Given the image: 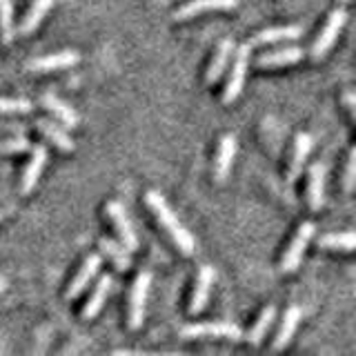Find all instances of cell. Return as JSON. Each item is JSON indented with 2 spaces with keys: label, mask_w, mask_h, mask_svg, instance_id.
Wrapping results in <instances>:
<instances>
[{
  "label": "cell",
  "mask_w": 356,
  "mask_h": 356,
  "mask_svg": "<svg viewBox=\"0 0 356 356\" xmlns=\"http://www.w3.org/2000/svg\"><path fill=\"white\" fill-rule=\"evenodd\" d=\"M145 200H147L149 209L156 214V218H159L161 227L170 234L172 241L176 243V248L181 250L185 256H192L196 252V241L192 236V232H189L181 220H178V216L172 211V207L167 205V200L159 194V192H147V196H145Z\"/></svg>",
  "instance_id": "cell-1"
},
{
  "label": "cell",
  "mask_w": 356,
  "mask_h": 356,
  "mask_svg": "<svg viewBox=\"0 0 356 356\" xmlns=\"http://www.w3.org/2000/svg\"><path fill=\"white\" fill-rule=\"evenodd\" d=\"M181 337L192 341V339H232L238 341L243 332L238 325H234L229 321H218V323H198V325H185L181 330Z\"/></svg>",
  "instance_id": "cell-2"
},
{
  "label": "cell",
  "mask_w": 356,
  "mask_h": 356,
  "mask_svg": "<svg viewBox=\"0 0 356 356\" xmlns=\"http://www.w3.org/2000/svg\"><path fill=\"white\" fill-rule=\"evenodd\" d=\"M345 22H348V11H345L343 7H337L330 14L327 22H325V27L321 29L318 33V38L314 42V47H312V58L314 60H321L323 56H325L332 47H334V42H337L339 38V33L341 29L345 27Z\"/></svg>",
  "instance_id": "cell-3"
},
{
  "label": "cell",
  "mask_w": 356,
  "mask_h": 356,
  "mask_svg": "<svg viewBox=\"0 0 356 356\" xmlns=\"http://www.w3.org/2000/svg\"><path fill=\"white\" fill-rule=\"evenodd\" d=\"M234 63H232V72L227 78V87L225 94H222V103H232L241 96V89L245 85V76H248V67H250V42L241 44L238 49H234Z\"/></svg>",
  "instance_id": "cell-4"
},
{
  "label": "cell",
  "mask_w": 356,
  "mask_h": 356,
  "mask_svg": "<svg viewBox=\"0 0 356 356\" xmlns=\"http://www.w3.org/2000/svg\"><path fill=\"white\" fill-rule=\"evenodd\" d=\"M149 285H152V274L140 272L136 276L129 296V327L138 330L145 321V307H147V296H149Z\"/></svg>",
  "instance_id": "cell-5"
},
{
  "label": "cell",
  "mask_w": 356,
  "mask_h": 356,
  "mask_svg": "<svg viewBox=\"0 0 356 356\" xmlns=\"http://www.w3.org/2000/svg\"><path fill=\"white\" fill-rule=\"evenodd\" d=\"M312 236H314V222H303V225L298 227V232H296V236L292 238V243H289V248L285 250V254H283V261H281V270L283 272H294L296 267H298V263H300V259H303V252H305V248L309 245V241H312Z\"/></svg>",
  "instance_id": "cell-6"
},
{
  "label": "cell",
  "mask_w": 356,
  "mask_h": 356,
  "mask_svg": "<svg viewBox=\"0 0 356 356\" xmlns=\"http://www.w3.org/2000/svg\"><path fill=\"white\" fill-rule=\"evenodd\" d=\"M105 211H107V216L111 218V222H114L120 243L125 245L129 252L136 250L138 248V236H136V232H134V225H131V220L127 216V209L122 207L120 203H116V200H111V203H107Z\"/></svg>",
  "instance_id": "cell-7"
},
{
  "label": "cell",
  "mask_w": 356,
  "mask_h": 356,
  "mask_svg": "<svg viewBox=\"0 0 356 356\" xmlns=\"http://www.w3.org/2000/svg\"><path fill=\"white\" fill-rule=\"evenodd\" d=\"M234 156H236V138H234L232 134H225V136L220 138L218 152H216V161H214V178H216V183H225L227 181V176L232 172Z\"/></svg>",
  "instance_id": "cell-8"
},
{
  "label": "cell",
  "mask_w": 356,
  "mask_h": 356,
  "mask_svg": "<svg viewBox=\"0 0 356 356\" xmlns=\"http://www.w3.org/2000/svg\"><path fill=\"white\" fill-rule=\"evenodd\" d=\"M78 60H81V54L74 49H65L58 54H49L42 56V58L31 60L27 67L31 72H56V70H67V67H74Z\"/></svg>",
  "instance_id": "cell-9"
},
{
  "label": "cell",
  "mask_w": 356,
  "mask_h": 356,
  "mask_svg": "<svg viewBox=\"0 0 356 356\" xmlns=\"http://www.w3.org/2000/svg\"><path fill=\"white\" fill-rule=\"evenodd\" d=\"M236 5H238V0H192V3H187L185 7L174 11V20L183 22V20H189V18H196L200 14H205V11L234 9Z\"/></svg>",
  "instance_id": "cell-10"
},
{
  "label": "cell",
  "mask_w": 356,
  "mask_h": 356,
  "mask_svg": "<svg viewBox=\"0 0 356 356\" xmlns=\"http://www.w3.org/2000/svg\"><path fill=\"white\" fill-rule=\"evenodd\" d=\"M325 163H314L309 167V185H307V200L312 209H321L325 205Z\"/></svg>",
  "instance_id": "cell-11"
},
{
  "label": "cell",
  "mask_w": 356,
  "mask_h": 356,
  "mask_svg": "<svg viewBox=\"0 0 356 356\" xmlns=\"http://www.w3.org/2000/svg\"><path fill=\"white\" fill-rule=\"evenodd\" d=\"M211 285H214V270L209 265L200 267V272L196 276V287H194V294H192V305H189V312L192 314H200L205 309L207 300H209V292H211Z\"/></svg>",
  "instance_id": "cell-12"
},
{
  "label": "cell",
  "mask_w": 356,
  "mask_h": 356,
  "mask_svg": "<svg viewBox=\"0 0 356 356\" xmlns=\"http://www.w3.org/2000/svg\"><path fill=\"white\" fill-rule=\"evenodd\" d=\"M44 163H47V149L38 145L36 149H31V159L25 167V172H22V178H20V189L22 194H29L33 187H36L38 178L44 170Z\"/></svg>",
  "instance_id": "cell-13"
},
{
  "label": "cell",
  "mask_w": 356,
  "mask_h": 356,
  "mask_svg": "<svg viewBox=\"0 0 356 356\" xmlns=\"http://www.w3.org/2000/svg\"><path fill=\"white\" fill-rule=\"evenodd\" d=\"M100 270V256L98 254H92V256H87L83 267L78 270V274L74 276V281L70 285V289H67V298H76V296H81L83 294V289L92 283V278L98 274Z\"/></svg>",
  "instance_id": "cell-14"
},
{
  "label": "cell",
  "mask_w": 356,
  "mask_h": 356,
  "mask_svg": "<svg viewBox=\"0 0 356 356\" xmlns=\"http://www.w3.org/2000/svg\"><path fill=\"white\" fill-rule=\"evenodd\" d=\"M312 145H314V140H312L309 134H298L296 136L294 154H292V161H289V170H287V183H294L298 174L303 172L305 161L312 152Z\"/></svg>",
  "instance_id": "cell-15"
},
{
  "label": "cell",
  "mask_w": 356,
  "mask_h": 356,
  "mask_svg": "<svg viewBox=\"0 0 356 356\" xmlns=\"http://www.w3.org/2000/svg\"><path fill=\"white\" fill-rule=\"evenodd\" d=\"M42 105H44V109H47L54 118L60 120L63 127H72V129L78 127V114H76V111L70 105L65 103V100H60L58 96L44 94L42 96Z\"/></svg>",
  "instance_id": "cell-16"
},
{
  "label": "cell",
  "mask_w": 356,
  "mask_h": 356,
  "mask_svg": "<svg viewBox=\"0 0 356 356\" xmlns=\"http://www.w3.org/2000/svg\"><path fill=\"white\" fill-rule=\"evenodd\" d=\"M300 29L298 25H283V27H270L259 31L252 38V44H276V42H285V40H296L300 38Z\"/></svg>",
  "instance_id": "cell-17"
},
{
  "label": "cell",
  "mask_w": 356,
  "mask_h": 356,
  "mask_svg": "<svg viewBox=\"0 0 356 356\" xmlns=\"http://www.w3.org/2000/svg\"><path fill=\"white\" fill-rule=\"evenodd\" d=\"M300 318H303V312H300V307H296V305H292V307H289V309L285 312V318H283V323H281V330H278L276 339H274V343H272V350H274V352L283 350L285 345H287L289 341H292V337H294V332H296V327H298Z\"/></svg>",
  "instance_id": "cell-18"
},
{
  "label": "cell",
  "mask_w": 356,
  "mask_h": 356,
  "mask_svg": "<svg viewBox=\"0 0 356 356\" xmlns=\"http://www.w3.org/2000/svg\"><path fill=\"white\" fill-rule=\"evenodd\" d=\"M303 49L300 47H283V49H274L259 56L256 65L259 67H285V65H294L303 58Z\"/></svg>",
  "instance_id": "cell-19"
},
{
  "label": "cell",
  "mask_w": 356,
  "mask_h": 356,
  "mask_svg": "<svg viewBox=\"0 0 356 356\" xmlns=\"http://www.w3.org/2000/svg\"><path fill=\"white\" fill-rule=\"evenodd\" d=\"M111 283H114V278H111L109 274L105 276H100L98 278V283L96 287L92 289V294H89V300H87V305L83 309V316L85 318H94L100 309H103V303L107 300V294H109V289H111Z\"/></svg>",
  "instance_id": "cell-20"
},
{
  "label": "cell",
  "mask_w": 356,
  "mask_h": 356,
  "mask_svg": "<svg viewBox=\"0 0 356 356\" xmlns=\"http://www.w3.org/2000/svg\"><path fill=\"white\" fill-rule=\"evenodd\" d=\"M234 42L227 38V40H220V44H218V49H216V54H214V58H211V63H209V70H207V83H216L218 78L222 76V72L227 70V65H229V60H232V54H234Z\"/></svg>",
  "instance_id": "cell-21"
},
{
  "label": "cell",
  "mask_w": 356,
  "mask_h": 356,
  "mask_svg": "<svg viewBox=\"0 0 356 356\" xmlns=\"http://www.w3.org/2000/svg\"><path fill=\"white\" fill-rule=\"evenodd\" d=\"M38 129L42 131V136L47 140H51L58 149H63V152H72L74 149V140L67 136V131L63 129V125H58V122H54L49 118H40L38 120Z\"/></svg>",
  "instance_id": "cell-22"
},
{
  "label": "cell",
  "mask_w": 356,
  "mask_h": 356,
  "mask_svg": "<svg viewBox=\"0 0 356 356\" xmlns=\"http://www.w3.org/2000/svg\"><path fill=\"white\" fill-rule=\"evenodd\" d=\"M51 5H54V0H33L29 11H27L25 18H22V22H20V33H22V36H27V33L36 31V27L42 22L44 14H47V11L51 9Z\"/></svg>",
  "instance_id": "cell-23"
},
{
  "label": "cell",
  "mask_w": 356,
  "mask_h": 356,
  "mask_svg": "<svg viewBox=\"0 0 356 356\" xmlns=\"http://www.w3.org/2000/svg\"><path fill=\"white\" fill-rule=\"evenodd\" d=\"M100 248H103V252L111 259V263H114L118 270H129L131 267V259H129V250L125 248L122 243H116L111 238H103L100 241Z\"/></svg>",
  "instance_id": "cell-24"
},
{
  "label": "cell",
  "mask_w": 356,
  "mask_h": 356,
  "mask_svg": "<svg viewBox=\"0 0 356 356\" xmlns=\"http://www.w3.org/2000/svg\"><path fill=\"white\" fill-rule=\"evenodd\" d=\"M318 248L330 252H352L354 250V234L341 232V234H325L318 238Z\"/></svg>",
  "instance_id": "cell-25"
},
{
  "label": "cell",
  "mask_w": 356,
  "mask_h": 356,
  "mask_svg": "<svg viewBox=\"0 0 356 356\" xmlns=\"http://www.w3.org/2000/svg\"><path fill=\"white\" fill-rule=\"evenodd\" d=\"M16 36L14 25V3L11 0H0V38L5 44H9Z\"/></svg>",
  "instance_id": "cell-26"
},
{
  "label": "cell",
  "mask_w": 356,
  "mask_h": 356,
  "mask_svg": "<svg viewBox=\"0 0 356 356\" xmlns=\"http://www.w3.org/2000/svg\"><path fill=\"white\" fill-rule=\"evenodd\" d=\"M274 318H276V307H274V305H267V307L261 312L259 321H256V325H254L252 332H250V343H252V345H261V341L265 339L267 330L272 327Z\"/></svg>",
  "instance_id": "cell-27"
},
{
  "label": "cell",
  "mask_w": 356,
  "mask_h": 356,
  "mask_svg": "<svg viewBox=\"0 0 356 356\" xmlns=\"http://www.w3.org/2000/svg\"><path fill=\"white\" fill-rule=\"evenodd\" d=\"M31 103L25 98H0V114H29Z\"/></svg>",
  "instance_id": "cell-28"
},
{
  "label": "cell",
  "mask_w": 356,
  "mask_h": 356,
  "mask_svg": "<svg viewBox=\"0 0 356 356\" xmlns=\"http://www.w3.org/2000/svg\"><path fill=\"white\" fill-rule=\"evenodd\" d=\"M27 149H29V143L22 136L0 140V154H18V152H27Z\"/></svg>",
  "instance_id": "cell-29"
},
{
  "label": "cell",
  "mask_w": 356,
  "mask_h": 356,
  "mask_svg": "<svg viewBox=\"0 0 356 356\" xmlns=\"http://www.w3.org/2000/svg\"><path fill=\"white\" fill-rule=\"evenodd\" d=\"M354 170H356V152H350V159H348V167H345V189L352 192L354 189Z\"/></svg>",
  "instance_id": "cell-30"
},
{
  "label": "cell",
  "mask_w": 356,
  "mask_h": 356,
  "mask_svg": "<svg viewBox=\"0 0 356 356\" xmlns=\"http://www.w3.org/2000/svg\"><path fill=\"white\" fill-rule=\"evenodd\" d=\"M0 134H25V125H18V122H0Z\"/></svg>",
  "instance_id": "cell-31"
},
{
  "label": "cell",
  "mask_w": 356,
  "mask_h": 356,
  "mask_svg": "<svg viewBox=\"0 0 356 356\" xmlns=\"http://www.w3.org/2000/svg\"><path fill=\"white\" fill-rule=\"evenodd\" d=\"M343 100H345V107H348V111H350V116H354V94L352 92H345Z\"/></svg>",
  "instance_id": "cell-32"
},
{
  "label": "cell",
  "mask_w": 356,
  "mask_h": 356,
  "mask_svg": "<svg viewBox=\"0 0 356 356\" xmlns=\"http://www.w3.org/2000/svg\"><path fill=\"white\" fill-rule=\"evenodd\" d=\"M5 289H7V281L3 278V274H0V292H5Z\"/></svg>",
  "instance_id": "cell-33"
},
{
  "label": "cell",
  "mask_w": 356,
  "mask_h": 356,
  "mask_svg": "<svg viewBox=\"0 0 356 356\" xmlns=\"http://www.w3.org/2000/svg\"><path fill=\"white\" fill-rule=\"evenodd\" d=\"M341 3H352V0H341Z\"/></svg>",
  "instance_id": "cell-34"
},
{
  "label": "cell",
  "mask_w": 356,
  "mask_h": 356,
  "mask_svg": "<svg viewBox=\"0 0 356 356\" xmlns=\"http://www.w3.org/2000/svg\"><path fill=\"white\" fill-rule=\"evenodd\" d=\"M0 218H3V214H0Z\"/></svg>",
  "instance_id": "cell-35"
}]
</instances>
